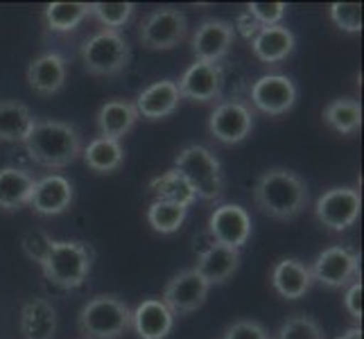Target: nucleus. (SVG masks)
Returning <instances> with one entry per match:
<instances>
[{
  "label": "nucleus",
  "mask_w": 364,
  "mask_h": 339,
  "mask_svg": "<svg viewBox=\"0 0 364 339\" xmlns=\"http://www.w3.org/2000/svg\"><path fill=\"white\" fill-rule=\"evenodd\" d=\"M235 41V30L229 21L222 18H204L197 25L193 34V55L195 61H206V64H220L229 55Z\"/></svg>",
  "instance_id": "2eb2a0df"
},
{
  "label": "nucleus",
  "mask_w": 364,
  "mask_h": 339,
  "mask_svg": "<svg viewBox=\"0 0 364 339\" xmlns=\"http://www.w3.org/2000/svg\"><path fill=\"white\" fill-rule=\"evenodd\" d=\"M73 183L66 177H61V174H48L43 179H36L28 206L41 217H55L73 206Z\"/></svg>",
  "instance_id": "dca6fc26"
},
{
  "label": "nucleus",
  "mask_w": 364,
  "mask_h": 339,
  "mask_svg": "<svg viewBox=\"0 0 364 339\" xmlns=\"http://www.w3.org/2000/svg\"><path fill=\"white\" fill-rule=\"evenodd\" d=\"M210 285L195 267L183 269L168 281L163 290V303L174 317H188L206 303Z\"/></svg>",
  "instance_id": "9d476101"
},
{
  "label": "nucleus",
  "mask_w": 364,
  "mask_h": 339,
  "mask_svg": "<svg viewBox=\"0 0 364 339\" xmlns=\"http://www.w3.org/2000/svg\"><path fill=\"white\" fill-rule=\"evenodd\" d=\"M147 190L154 195V199L174 202V204L186 206V208H191L197 202V195L191 188V183H188L174 168L159 174V177H154L147 183Z\"/></svg>",
  "instance_id": "cd10ccee"
},
{
  "label": "nucleus",
  "mask_w": 364,
  "mask_h": 339,
  "mask_svg": "<svg viewBox=\"0 0 364 339\" xmlns=\"http://www.w3.org/2000/svg\"><path fill=\"white\" fill-rule=\"evenodd\" d=\"M337 339H362V328H348L346 333H342Z\"/></svg>",
  "instance_id": "ea45409f"
},
{
  "label": "nucleus",
  "mask_w": 364,
  "mask_h": 339,
  "mask_svg": "<svg viewBox=\"0 0 364 339\" xmlns=\"http://www.w3.org/2000/svg\"><path fill=\"white\" fill-rule=\"evenodd\" d=\"M312 281L321 283L331 290H342L358 281L360 254L348 247H328L315 258L310 267Z\"/></svg>",
  "instance_id": "1a4fd4ad"
},
{
  "label": "nucleus",
  "mask_w": 364,
  "mask_h": 339,
  "mask_svg": "<svg viewBox=\"0 0 364 339\" xmlns=\"http://www.w3.org/2000/svg\"><path fill=\"white\" fill-rule=\"evenodd\" d=\"M32 124L34 118L23 102L16 99L0 102V143H23Z\"/></svg>",
  "instance_id": "bb28decb"
},
{
  "label": "nucleus",
  "mask_w": 364,
  "mask_h": 339,
  "mask_svg": "<svg viewBox=\"0 0 364 339\" xmlns=\"http://www.w3.org/2000/svg\"><path fill=\"white\" fill-rule=\"evenodd\" d=\"M21 244H23L25 256H28L30 260H34V262H39V265H41V260L46 258L50 244H53V237H50V235H48L46 231H41V229H32V231H28V233L23 235Z\"/></svg>",
  "instance_id": "c9c22d12"
},
{
  "label": "nucleus",
  "mask_w": 364,
  "mask_h": 339,
  "mask_svg": "<svg viewBox=\"0 0 364 339\" xmlns=\"http://www.w3.org/2000/svg\"><path fill=\"white\" fill-rule=\"evenodd\" d=\"M251 53L262 64H281L294 53V34L285 28V25H269V28H260V32L249 41Z\"/></svg>",
  "instance_id": "5701e85b"
},
{
  "label": "nucleus",
  "mask_w": 364,
  "mask_h": 339,
  "mask_svg": "<svg viewBox=\"0 0 364 339\" xmlns=\"http://www.w3.org/2000/svg\"><path fill=\"white\" fill-rule=\"evenodd\" d=\"M362 294H364V287H362V281H355L348 285V290L344 294V308L346 312L353 319H362Z\"/></svg>",
  "instance_id": "4c0bfd02"
},
{
  "label": "nucleus",
  "mask_w": 364,
  "mask_h": 339,
  "mask_svg": "<svg viewBox=\"0 0 364 339\" xmlns=\"http://www.w3.org/2000/svg\"><path fill=\"white\" fill-rule=\"evenodd\" d=\"M323 122L342 136H350L362 127V107L358 99L340 97L323 107Z\"/></svg>",
  "instance_id": "c85d7f7f"
},
{
  "label": "nucleus",
  "mask_w": 364,
  "mask_h": 339,
  "mask_svg": "<svg viewBox=\"0 0 364 339\" xmlns=\"http://www.w3.org/2000/svg\"><path fill=\"white\" fill-rule=\"evenodd\" d=\"M254 202L272 220L290 222L308 206V185L292 170L269 168L256 179Z\"/></svg>",
  "instance_id": "f03ea898"
},
{
  "label": "nucleus",
  "mask_w": 364,
  "mask_h": 339,
  "mask_svg": "<svg viewBox=\"0 0 364 339\" xmlns=\"http://www.w3.org/2000/svg\"><path fill=\"white\" fill-rule=\"evenodd\" d=\"M138 120H141V116H138L134 102L120 99V97L105 102L95 116L97 134L102 138H114V141H122V138L136 127Z\"/></svg>",
  "instance_id": "412c9836"
},
{
  "label": "nucleus",
  "mask_w": 364,
  "mask_h": 339,
  "mask_svg": "<svg viewBox=\"0 0 364 339\" xmlns=\"http://www.w3.org/2000/svg\"><path fill=\"white\" fill-rule=\"evenodd\" d=\"M224 339H272V337L262 323L254 319H240L229 325L227 333H224Z\"/></svg>",
  "instance_id": "e433bc0d"
},
{
  "label": "nucleus",
  "mask_w": 364,
  "mask_h": 339,
  "mask_svg": "<svg viewBox=\"0 0 364 339\" xmlns=\"http://www.w3.org/2000/svg\"><path fill=\"white\" fill-rule=\"evenodd\" d=\"M77 328L84 339H120L132 328V310L114 294H97L80 310Z\"/></svg>",
  "instance_id": "20e7f679"
},
{
  "label": "nucleus",
  "mask_w": 364,
  "mask_h": 339,
  "mask_svg": "<svg viewBox=\"0 0 364 339\" xmlns=\"http://www.w3.org/2000/svg\"><path fill=\"white\" fill-rule=\"evenodd\" d=\"M84 70L95 77H116L132 61V45L122 32L100 30L80 48Z\"/></svg>",
  "instance_id": "423d86ee"
},
{
  "label": "nucleus",
  "mask_w": 364,
  "mask_h": 339,
  "mask_svg": "<svg viewBox=\"0 0 364 339\" xmlns=\"http://www.w3.org/2000/svg\"><path fill=\"white\" fill-rule=\"evenodd\" d=\"M235 32H240V36L245 41H251L254 36L260 32V25L256 23V18L249 14V11H240V14L235 16V25H233Z\"/></svg>",
  "instance_id": "58836bf2"
},
{
  "label": "nucleus",
  "mask_w": 364,
  "mask_h": 339,
  "mask_svg": "<svg viewBox=\"0 0 364 339\" xmlns=\"http://www.w3.org/2000/svg\"><path fill=\"white\" fill-rule=\"evenodd\" d=\"M25 77H28L30 89L36 95L53 97L64 89V84H66V77H68L66 59L59 53H43L36 59H32Z\"/></svg>",
  "instance_id": "f3484780"
},
{
  "label": "nucleus",
  "mask_w": 364,
  "mask_h": 339,
  "mask_svg": "<svg viewBox=\"0 0 364 339\" xmlns=\"http://www.w3.org/2000/svg\"><path fill=\"white\" fill-rule=\"evenodd\" d=\"M276 339H326V335L321 330V325L312 317L292 315L279 328Z\"/></svg>",
  "instance_id": "473e14b6"
},
{
  "label": "nucleus",
  "mask_w": 364,
  "mask_h": 339,
  "mask_svg": "<svg viewBox=\"0 0 364 339\" xmlns=\"http://www.w3.org/2000/svg\"><path fill=\"white\" fill-rule=\"evenodd\" d=\"M237 267H240V251L215 244V242H210L206 249L199 251L197 265H195V269L204 276L208 285L227 283L237 271Z\"/></svg>",
  "instance_id": "4be33fe9"
},
{
  "label": "nucleus",
  "mask_w": 364,
  "mask_h": 339,
  "mask_svg": "<svg viewBox=\"0 0 364 339\" xmlns=\"http://www.w3.org/2000/svg\"><path fill=\"white\" fill-rule=\"evenodd\" d=\"M23 339H53L57 330V310L46 298H32L21 308Z\"/></svg>",
  "instance_id": "393cba45"
},
{
  "label": "nucleus",
  "mask_w": 364,
  "mask_h": 339,
  "mask_svg": "<svg viewBox=\"0 0 364 339\" xmlns=\"http://www.w3.org/2000/svg\"><path fill=\"white\" fill-rule=\"evenodd\" d=\"M36 179L23 168H0V210L14 212L30 204Z\"/></svg>",
  "instance_id": "b1692460"
},
{
  "label": "nucleus",
  "mask_w": 364,
  "mask_h": 339,
  "mask_svg": "<svg viewBox=\"0 0 364 339\" xmlns=\"http://www.w3.org/2000/svg\"><path fill=\"white\" fill-rule=\"evenodd\" d=\"M362 210V195L358 188H331L315 202V217L323 229L333 233L348 231L360 217Z\"/></svg>",
  "instance_id": "6e6552de"
},
{
  "label": "nucleus",
  "mask_w": 364,
  "mask_h": 339,
  "mask_svg": "<svg viewBox=\"0 0 364 339\" xmlns=\"http://www.w3.org/2000/svg\"><path fill=\"white\" fill-rule=\"evenodd\" d=\"M32 163L48 170H64L82 156V134L61 120H34L21 143Z\"/></svg>",
  "instance_id": "f257e3e1"
},
{
  "label": "nucleus",
  "mask_w": 364,
  "mask_h": 339,
  "mask_svg": "<svg viewBox=\"0 0 364 339\" xmlns=\"http://www.w3.org/2000/svg\"><path fill=\"white\" fill-rule=\"evenodd\" d=\"M296 86L287 75H262L251 84V104L267 116H283L296 104Z\"/></svg>",
  "instance_id": "ddd939ff"
},
{
  "label": "nucleus",
  "mask_w": 364,
  "mask_h": 339,
  "mask_svg": "<svg viewBox=\"0 0 364 339\" xmlns=\"http://www.w3.org/2000/svg\"><path fill=\"white\" fill-rule=\"evenodd\" d=\"M188 18L181 9L159 7L141 21L138 41L147 50H172L186 41Z\"/></svg>",
  "instance_id": "0eeeda50"
},
{
  "label": "nucleus",
  "mask_w": 364,
  "mask_h": 339,
  "mask_svg": "<svg viewBox=\"0 0 364 339\" xmlns=\"http://www.w3.org/2000/svg\"><path fill=\"white\" fill-rule=\"evenodd\" d=\"M251 129H254V111L240 99L220 102L208 118V131L222 145L242 143Z\"/></svg>",
  "instance_id": "9b49d317"
},
{
  "label": "nucleus",
  "mask_w": 364,
  "mask_h": 339,
  "mask_svg": "<svg viewBox=\"0 0 364 339\" xmlns=\"http://www.w3.org/2000/svg\"><path fill=\"white\" fill-rule=\"evenodd\" d=\"M93 249L80 240H53L41 269L48 283L59 290H77L93 269Z\"/></svg>",
  "instance_id": "7ed1b4c3"
},
{
  "label": "nucleus",
  "mask_w": 364,
  "mask_h": 339,
  "mask_svg": "<svg viewBox=\"0 0 364 339\" xmlns=\"http://www.w3.org/2000/svg\"><path fill=\"white\" fill-rule=\"evenodd\" d=\"M132 328L141 339H166L174 328V315L161 298H145L132 312Z\"/></svg>",
  "instance_id": "6ab92c4d"
},
{
  "label": "nucleus",
  "mask_w": 364,
  "mask_h": 339,
  "mask_svg": "<svg viewBox=\"0 0 364 339\" xmlns=\"http://www.w3.org/2000/svg\"><path fill=\"white\" fill-rule=\"evenodd\" d=\"M134 9H136L134 3H91L89 16L102 23L105 30L120 32V28H124L134 16Z\"/></svg>",
  "instance_id": "2f4dec72"
},
{
  "label": "nucleus",
  "mask_w": 364,
  "mask_h": 339,
  "mask_svg": "<svg viewBox=\"0 0 364 339\" xmlns=\"http://www.w3.org/2000/svg\"><path fill=\"white\" fill-rule=\"evenodd\" d=\"M224 86V68L222 64H206V61H195L188 66L181 80L177 82V89L181 99H193L199 104L215 102L222 97Z\"/></svg>",
  "instance_id": "4468645a"
},
{
  "label": "nucleus",
  "mask_w": 364,
  "mask_h": 339,
  "mask_svg": "<svg viewBox=\"0 0 364 339\" xmlns=\"http://www.w3.org/2000/svg\"><path fill=\"white\" fill-rule=\"evenodd\" d=\"M312 274L306 262L299 258H283L272 269V287L276 294H281L287 301H296L306 296L312 287Z\"/></svg>",
  "instance_id": "aec40b11"
},
{
  "label": "nucleus",
  "mask_w": 364,
  "mask_h": 339,
  "mask_svg": "<svg viewBox=\"0 0 364 339\" xmlns=\"http://www.w3.org/2000/svg\"><path fill=\"white\" fill-rule=\"evenodd\" d=\"M188 217V208L179 206L174 202H163V199H154L147 208V222L149 226L161 233V235H172L181 229V224Z\"/></svg>",
  "instance_id": "7c9ffc66"
},
{
  "label": "nucleus",
  "mask_w": 364,
  "mask_h": 339,
  "mask_svg": "<svg viewBox=\"0 0 364 339\" xmlns=\"http://www.w3.org/2000/svg\"><path fill=\"white\" fill-rule=\"evenodd\" d=\"M245 11H249V14L256 18L260 28H269V25H281V21L285 18L287 5L285 3H249Z\"/></svg>",
  "instance_id": "f704fd0d"
},
{
  "label": "nucleus",
  "mask_w": 364,
  "mask_h": 339,
  "mask_svg": "<svg viewBox=\"0 0 364 339\" xmlns=\"http://www.w3.org/2000/svg\"><path fill=\"white\" fill-rule=\"evenodd\" d=\"M331 21L344 32H362V5L360 3H333L331 9Z\"/></svg>",
  "instance_id": "72a5a7b5"
},
{
  "label": "nucleus",
  "mask_w": 364,
  "mask_h": 339,
  "mask_svg": "<svg viewBox=\"0 0 364 339\" xmlns=\"http://www.w3.org/2000/svg\"><path fill=\"white\" fill-rule=\"evenodd\" d=\"M174 170L191 183L197 199L218 202L224 195V172L218 156L204 145H188L174 158Z\"/></svg>",
  "instance_id": "39448f33"
},
{
  "label": "nucleus",
  "mask_w": 364,
  "mask_h": 339,
  "mask_svg": "<svg viewBox=\"0 0 364 339\" xmlns=\"http://www.w3.org/2000/svg\"><path fill=\"white\" fill-rule=\"evenodd\" d=\"M181 102V95L177 89V82L172 80H161L149 84L147 89H143L136 97V111L138 116L145 118V120H163V118H170L174 111L179 109Z\"/></svg>",
  "instance_id": "a211bd4d"
},
{
  "label": "nucleus",
  "mask_w": 364,
  "mask_h": 339,
  "mask_svg": "<svg viewBox=\"0 0 364 339\" xmlns=\"http://www.w3.org/2000/svg\"><path fill=\"white\" fill-rule=\"evenodd\" d=\"M43 18L53 32H73L89 18V3H50Z\"/></svg>",
  "instance_id": "c756f323"
},
{
  "label": "nucleus",
  "mask_w": 364,
  "mask_h": 339,
  "mask_svg": "<svg viewBox=\"0 0 364 339\" xmlns=\"http://www.w3.org/2000/svg\"><path fill=\"white\" fill-rule=\"evenodd\" d=\"M208 235L215 244L240 251L251 237V217L240 204H222L210 212Z\"/></svg>",
  "instance_id": "f8f14e48"
},
{
  "label": "nucleus",
  "mask_w": 364,
  "mask_h": 339,
  "mask_svg": "<svg viewBox=\"0 0 364 339\" xmlns=\"http://www.w3.org/2000/svg\"><path fill=\"white\" fill-rule=\"evenodd\" d=\"M82 158L89 170H93L97 174H111L122 168L124 147L120 141H114V138L97 136L82 149Z\"/></svg>",
  "instance_id": "a878e982"
}]
</instances>
